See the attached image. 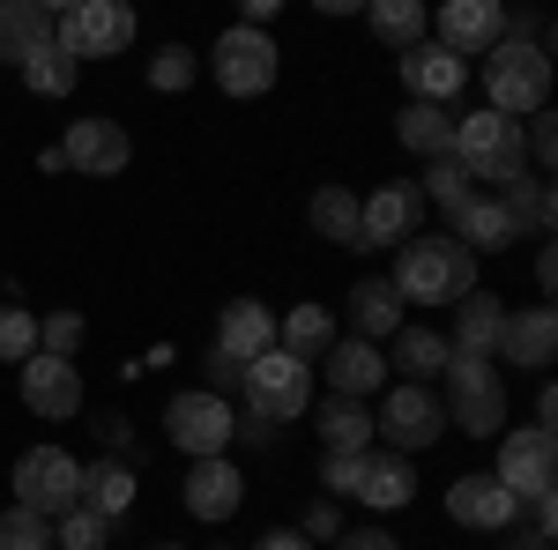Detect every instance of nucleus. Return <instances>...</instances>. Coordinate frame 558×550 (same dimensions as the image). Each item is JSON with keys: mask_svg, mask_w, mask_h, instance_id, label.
I'll return each instance as SVG.
<instances>
[{"mask_svg": "<svg viewBox=\"0 0 558 550\" xmlns=\"http://www.w3.org/2000/svg\"><path fill=\"white\" fill-rule=\"evenodd\" d=\"M395 291L402 305H454L462 291H476V254L454 231H417V239H402Z\"/></svg>", "mask_w": 558, "mask_h": 550, "instance_id": "f257e3e1", "label": "nucleus"}, {"mask_svg": "<svg viewBox=\"0 0 558 550\" xmlns=\"http://www.w3.org/2000/svg\"><path fill=\"white\" fill-rule=\"evenodd\" d=\"M439 402H447V424H462L470 439H499L507 417H514V394H507V372L499 357H454L447 350V372H439Z\"/></svg>", "mask_w": 558, "mask_h": 550, "instance_id": "f03ea898", "label": "nucleus"}, {"mask_svg": "<svg viewBox=\"0 0 558 550\" xmlns=\"http://www.w3.org/2000/svg\"><path fill=\"white\" fill-rule=\"evenodd\" d=\"M484 105L507 112V120H529L551 105V45L529 38H499L484 52Z\"/></svg>", "mask_w": 558, "mask_h": 550, "instance_id": "7ed1b4c3", "label": "nucleus"}, {"mask_svg": "<svg viewBox=\"0 0 558 550\" xmlns=\"http://www.w3.org/2000/svg\"><path fill=\"white\" fill-rule=\"evenodd\" d=\"M447 157L470 171L476 186H507V179H521V171H529L521 120L492 112V105H476V112H462V120H454V149H447Z\"/></svg>", "mask_w": 558, "mask_h": 550, "instance_id": "20e7f679", "label": "nucleus"}, {"mask_svg": "<svg viewBox=\"0 0 558 550\" xmlns=\"http://www.w3.org/2000/svg\"><path fill=\"white\" fill-rule=\"evenodd\" d=\"M239 394H246V417L283 431V424H299L313 410V365L291 357V350H260V357L239 365Z\"/></svg>", "mask_w": 558, "mask_h": 550, "instance_id": "39448f33", "label": "nucleus"}, {"mask_svg": "<svg viewBox=\"0 0 558 550\" xmlns=\"http://www.w3.org/2000/svg\"><path fill=\"white\" fill-rule=\"evenodd\" d=\"M373 439H387L395 454H425L447 439V402L432 380H395V394H380L373 410Z\"/></svg>", "mask_w": 558, "mask_h": 550, "instance_id": "423d86ee", "label": "nucleus"}, {"mask_svg": "<svg viewBox=\"0 0 558 550\" xmlns=\"http://www.w3.org/2000/svg\"><path fill=\"white\" fill-rule=\"evenodd\" d=\"M209 68H216V89H223V97H268L276 75H283V52H276V38H268L260 23H231V30L216 38Z\"/></svg>", "mask_w": 558, "mask_h": 550, "instance_id": "0eeeda50", "label": "nucleus"}, {"mask_svg": "<svg viewBox=\"0 0 558 550\" xmlns=\"http://www.w3.org/2000/svg\"><path fill=\"white\" fill-rule=\"evenodd\" d=\"M15 506L45 513V521L83 506V462H75L68 447H31V454H15Z\"/></svg>", "mask_w": 558, "mask_h": 550, "instance_id": "6e6552de", "label": "nucleus"}, {"mask_svg": "<svg viewBox=\"0 0 558 550\" xmlns=\"http://www.w3.org/2000/svg\"><path fill=\"white\" fill-rule=\"evenodd\" d=\"M52 38L75 60H120L134 45V0H75L68 15H52Z\"/></svg>", "mask_w": 558, "mask_h": 550, "instance_id": "1a4fd4ad", "label": "nucleus"}, {"mask_svg": "<svg viewBox=\"0 0 558 550\" xmlns=\"http://www.w3.org/2000/svg\"><path fill=\"white\" fill-rule=\"evenodd\" d=\"M231 431H239V410H231L216 387H186V394L165 402V439H172L186 462H194V454H223Z\"/></svg>", "mask_w": 558, "mask_h": 550, "instance_id": "9d476101", "label": "nucleus"}, {"mask_svg": "<svg viewBox=\"0 0 558 550\" xmlns=\"http://www.w3.org/2000/svg\"><path fill=\"white\" fill-rule=\"evenodd\" d=\"M492 476L514 491L521 506H536V499H551L558 484V447L544 424H521V431H499V462H492Z\"/></svg>", "mask_w": 558, "mask_h": 550, "instance_id": "9b49d317", "label": "nucleus"}, {"mask_svg": "<svg viewBox=\"0 0 558 550\" xmlns=\"http://www.w3.org/2000/svg\"><path fill=\"white\" fill-rule=\"evenodd\" d=\"M395 68H402V89L410 97H425V105H447L454 112V97L470 89V60H454L439 38H417L395 52Z\"/></svg>", "mask_w": 558, "mask_h": 550, "instance_id": "f8f14e48", "label": "nucleus"}, {"mask_svg": "<svg viewBox=\"0 0 558 550\" xmlns=\"http://www.w3.org/2000/svg\"><path fill=\"white\" fill-rule=\"evenodd\" d=\"M447 513H454V528L499 536V528H514V521H521V499L492 476V468H470V476H454V484H447Z\"/></svg>", "mask_w": 558, "mask_h": 550, "instance_id": "ddd939ff", "label": "nucleus"}, {"mask_svg": "<svg viewBox=\"0 0 558 550\" xmlns=\"http://www.w3.org/2000/svg\"><path fill=\"white\" fill-rule=\"evenodd\" d=\"M23 402H31V417L68 424L75 410H83V372H75V357L31 350V357H23Z\"/></svg>", "mask_w": 558, "mask_h": 550, "instance_id": "4468645a", "label": "nucleus"}, {"mask_svg": "<svg viewBox=\"0 0 558 550\" xmlns=\"http://www.w3.org/2000/svg\"><path fill=\"white\" fill-rule=\"evenodd\" d=\"M432 30H439V45H447L454 60L492 52V45L507 38V0H439V8H432Z\"/></svg>", "mask_w": 558, "mask_h": 550, "instance_id": "2eb2a0df", "label": "nucleus"}, {"mask_svg": "<svg viewBox=\"0 0 558 550\" xmlns=\"http://www.w3.org/2000/svg\"><path fill=\"white\" fill-rule=\"evenodd\" d=\"M179 499H186L194 521H231V513L246 506V476H239L231 454H194V462H186V484H179Z\"/></svg>", "mask_w": 558, "mask_h": 550, "instance_id": "dca6fc26", "label": "nucleus"}, {"mask_svg": "<svg viewBox=\"0 0 558 550\" xmlns=\"http://www.w3.org/2000/svg\"><path fill=\"white\" fill-rule=\"evenodd\" d=\"M417 223H425V194L402 186V179L357 201V239H365V254H373V246H402V239H417Z\"/></svg>", "mask_w": 558, "mask_h": 550, "instance_id": "f3484780", "label": "nucleus"}, {"mask_svg": "<svg viewBox=\"0 0 558 550\" xmlns=\"http://www.w3.org/2000/svg\"><path fill=\"white\" fill-rule=\"evenodd\" d=\"M60 157H68V171H89V179H120L134 157V142L120 120H75V127L60 134Z\"/></svg>", "mask_w": 558, "mask_h": 550, "instance_id": "a211bd4d", "label": "nucleus"}, {"mask_svg": "<svg viewBox=\"0 0 558 550\" xmlns=\"http://www.w3.org/2000/svg\"><path fill=\"white\" fill-rule=\"evenodd\" d=\"M320 372H328V394H350V402H373V394H387V350H380V342H365V335L328 342Z\"/></svg>", "mask_w": 558, "mask_h": 550, "instance_id": "6ab92c4d", "label": "nucleus"}, {"mask_svg": "<svg viewBox=\"0 0 558 550\" xmlns=\"http://www.w3.org/2000/svg\"><path fill=\"white\" fill-rule=\"evenodd\" d=\"M365 513H402L410 499H417V454H373L365 447V468H357V491H350Z\"/></svg>", "mask_w": 558, "mask_h": 550, "instance_id": "aec40b11", "label": "nucleus"}, {"mask_svg": "<svg viewBox=\"0 0 558 550\" xmlns=\"http://www.w3.org/2000/svg\"><path fill=\"white\" fill-rule=\"evenodd\" d=\"M558 357V320H551V297H536L529 313L507 305V335H499V365H521V372H544Z\"/></svg>", "mask_w": 558, "mask_h": 550, "instance_id": "412c9836", "label": "nucleus"}, {"mask_svg": "<svg viewBox=\"0 0 558 550\" xmlns=\"http://www.w3.org/2000/svg\"><path fill=\"white\" fill-rule=\"evenodd\" d=\"M260 350H276V313H268L260 297H231V305L216 313V357L246 365Z\"/></svg>", "mask_w": 558, "mask_h": 550, "instance_id": "4be33fe9", "label": "nucleus"}, {"mask_svg": "<svg viewBox=\"0 0 558 550\" xmlns=\"http://www.w3.org/2000/svg\"><path fill=\"white\" fill-rule=\"evenodd\" d=\"M499 335H507V305H499L492 291L454 297V335H447L454 357H499Z\"/></svg>", "mask_w": 558, "mask_h": 550, "instance_id": "5701e85b", "label": "nucleus"}, {"mask_svg": "<svg viewBox=\"0 0 558 550\" xmlns=\"http://www.w3.org/2000/svg\"><path fill=\"white\" fill-rule=\"evenodd\" d=\"M134 491H142V476H134L128 454H97V462H83V506L105 513L112 528L134 513Z\"/></svg>", "mask_w": 558, "mask_h": 550, "instance_id": "b1692460", "label": "nucleus"}, {"mask_svg": "<svg viewBox=\"0 0 558 550\" xmlns=\"http://www.w3.org/2000/svg\"><path fill=\"white\" fill-rule=\"evenodd\" d=\"M305 417L320 424V447L328 454H365L373 447V402H350V394H313Z\"/></svg>", "mask_w": 558, "mask_h": 550, "instance_id": "393cba45", "label": "nucleus"}, {"mask_svg": "<svg viewBox=\"0 0 558 550\" xmlns=\"http://www.w3.org/2000/svg\"><path fill=\"white\" fill-rule=\"evenodd\" d=\"M402 313H410V305L395 291V276H357V283H350V328L365 342H387L402 328Z\"/></svg>", "mask_w": 558, "mask_h": 550, "instance_id": "a878e982", "label": "nucleus"}, {"mask_svg": "<svg viewBox=\"0 0 558 550\" xmlns=\"http://www.w3.org/2000/svg\"><path fill=\"white\" fill-rule=\"evenodd\" d=\"M447 216H454V239H462L476 260L499 254V246H514V216H507V201H499V194H470L462 209H447Z\"/></svg>", "mask_w": 558, "mask_h": 550, "instance_id": "bb28decb", "label": "nucleus"}, {"mask_svg": "<svg viewBox=\"0 0 558 550\" xmlns=\"http://www.w3.org/2000/svg\"><path fill=\"white\" fill-rule=\"evenodd\" d=\"M395 142H402V149H410V157H447V149H454V112H447V105H425V97H410V105H402V112H395Z\"/></svg>", "mask_w": 558, "mask_h": 550, "instance_id": "cd10ccee", "label": "nucleus"}, {"mask_svg": "<svg viewBox=\"0 0 558 550\" xmlns=\"http://www.w3.org/2000/svg\"><path fill=\"white\" fill-rule=\"evenodd\" d=\"M15 68H23V83H31V97H38V105H52V97H68V89H75V75H83V60H75V52H68L60 38L31 45V52H23Z\"/></svg>", "mask_w": 558, "mask_h": 550, "instance_id": "c85d7f7f", "label": "nucleus"}, {"mask_svg": "<svg viewBox=\"0 0 558 550\" xmlns=\"http://www.w3.org/2000/svg\"><path fill=\"white\" fill-rule=\"evenodd\" d=\"M380 350H395V372H402V380H439V372H447V335H439V328H417V320H402Z\"/></svg>", "mask_w": 558, "mask_h": 550, "instance_id": "c756f323", "label": "nucleus"}, {"mask_svg": "<svg viewBox=\"0 0 558 550\" xmlns=\"http://www.w3.org/2000/svg\"><path fill=\"white\" fill-rule=\"evenodd\" d=\"M305 223H313L328 246L365 254V239H357V194H350V186H313V209H305Z\"/></svg>", "mask_w": 558, "mask_h": 550, "instance_id": "7c9ffc66", "label": "nucleus"}, {"mask_svg": "<svg viewBox=\"0 0 558 550\" xmlns=\"http://www.w3.org/2000/svg\"><path fill=\"white\" fill-rule=\"evenodd\" d=\"M328 342H336V313L328 305H291L283 320H276V350H291V357H328Z\"/></svg>", "mask_w": 558, "mask_h": 550, "instance_id": "2f4dec72", "label": "nucleus"}, {"mask_svg": "<svg viewBox=\"0 0 558 550\" xmlns=\"http://www.w3.org/2000/svg\"><path fill=\"white\" fill-rule=\"evenodd\" d=\"M365 23H373V38H387L402 52V45H417L432 30V8L425 0H365Z\"/></svg>", "mask_w": 558, "mask_h": 550, "instance_id": "473e14b6", "label": "nucleus"}, {"mask_svg": "<svg viewBox=\"0 0 558 550\" xmlns=\"http://www.w3.org/2000/svg\"><path fill=\"white\" fill-rule=\"evenodd\" d=\"M45 38H52V15H45L38 0H0V60H23Z\"/></svg>", "mask_w": 558, "mask_h": 550, "instance_id": "72a5a7b5", "label": "nucleus"}, {"mask_svg": "<svg viewBox=\"0 0 558 550\" xmlns=\"http://www.w3.org/2000/svg\"><path fill=\"white\" fill-rule=\"evenodd\" d=\"M499 201H507V216H514V231H544V239H551V179H544V171H536V179H529V171L507 179Z\"/></svg>", "mask_w": 558, "mask_h": 550, "instance_id": "f704fd0d", "label": "nucleus"}, {"mask_svg": "<svg viewBox=\"0 0 558 550\" xmlns=\"http://www.w3.org/2000/svg\"><path fill=\"white\" fill-rule=\"evenodd\" d=\"M194 75H202V52H194V45H157V60H149V89H157V97L194 89Z\"/></svg>", "mask_w": 558, "mask_h": 550, "instance_id": "c9c22d12", "label": "nucleus"}, {"mask_svg": "<svg viewBox=\"0 0 558 550\" xmlns=\"http://www.w3.org/2000/svg\"><path fill=\"white\" fill-rule=\"evenodd\" d=\"M112 543V521L89 506H68L60 521H52V550H105Z\"/></svg>", "mask_w": 558, "mask_h": 550, "instance_id": "e433bc0d", "label": "nucleus"}, {"mask_svg": "<svg viewBox=\"0 0 558 550\" xmlns=\"http://www.w3.org/2000/svg\"><path fill=\"white\" fill-rule=\"evenodd\" d=\"M417 194H425L432 209L447 216V209H462V201L476 194V179H470L462 164H454V157H432V171H425V186H417Z\"/></svg>", "mask_w": 558, "mask_h": 550, "instance_id": "4c0bfd02", "label": "nucleus"}, {"mask_svg": "<svg viewBox=\"0 0 558 550\" xmlns=\"http://www.w3.org/2000/svg\"><path fill=\"white\" fill-rule=\"evenodd\" d=\"M0 550H52V521L31 506H8L0 513Z\"/></svg>", "mask_w": 558, "mask_h": 550, "instance_id": "58836bf2", "label": "nucleus"}, {"mask_svg": "<svg viewBox=\"0 0 558 550\" xmlns=\"http://www.w3.org/2000/svg\"><path fill=\"white\" fill-rule=\"evenodd\" d=\"M83 335H89V320L75 313V305H60V313H45V320H38V350H52V357H75Z\"/></svg>", "mask_w": 558, "mask_h": 550, "instance_id": "ea45409f", "label": "nucleus"}, {"mask_svg": "<svg viewBox=\"0 0 558 550\" xmlns=\"http://www.w3.org/2000/svg\"><path fill=\"white\" fill-rule=\"evenodd\" d=\"M38 350V313H23V305H0V365H23Z\"/></svg>", "mask_w": 558, "mask_h": 550, "instance_id": "a19ab883", "label": "nucleus"}, {"mask_svg": "<svg viewBox=\"0 0 558 550\" xmlns=\"http://www.w3.org/2000/svg\"><path fill=\"white\" fill-rule=\"evenodd\" d=\"M357 468H365V454H320V491L328 499H350L357 491Z\"/></svg>", "mask_w": 558, "mask_h": 550, "instance_id": "79ce46f5", "label": "nucleus"}, {"mask_svg": "<svg viewBox=\"0 0 558 550\" xmlns=\"http://www.w3.org/2000/svg\"><path fill=\"white\" fill-rule=\"evenodd\" d=\"M299 536H305V543H336V536H343V521H336V499H328V491H320V499L305 506Z\"/></svg>", "mask_w": 558, "mask_h": 550, "instance_id": "37998d69", "label": "nucleus"}, {"mask_svg": "<svg viewBox=\"0 0 558 550\" xmlns=\"http://www.w3.org/2000/svg\"><path fill=\"white\" fill-rule=\"evenodd\" d=\"M336 550H402V543H395V528H343Z\"/></svg>", "mask_w": 558, "mask_h": 550, "instance_id": "c03bdc74", "label": "nucleus"}, {"mask_svg": "<svg viewBox=\"0 0 558 550\" xmlns=\"http://www.w3.org/2000/svg\"><path fill=\"white\" fill-rule=\"evenodd\" d=\"M551 417H558V387H536V394H529V424L551 431Z\"/></svg>", "mask_w": 558, "mask_h": 550, "instance_id": "a18cd8bd", "label": "nucleus"}, {"mask_svg": "<svg viewBox=\"0 0 558 550\" xmlns=\"http://www.w3.org/2000/svg\"><path fill=\"white\" fill-rule=\"evenodd\" d=\"M276 15H283V0H239V23H260V30H268Z\"/></svg>", "mask_w": 558, "mask_h": 550, "instance_id": "49530a36", "label": "nucleus"}, {"mask_svg": "<svg viewBox=\"0 0 558 550\" xmlns=\"http://www.w3.org/2000/svg\"><path fill=\"white\" fill-rule=\"evenodd\" d=\"M254 550H313V543H305L299 528H268V536H260V543H254Z\"/></svg>", "mask_w": 558, "mask_h": 550, "instance_id": "de8ad7c7", "label": "nucleus"}, {"mask_svg": "<svg viewBox=\"0 0 558 550\" xmlns=\"http://www.w3.org/2000/svg\"><path fill=\"white\" fill-rule=\"evenodd\" d=\"M514 550H551V528H544V521H529V528L514 536Z\"/></svg>", "mask_w": 558, "mask_h": 550, "instance_id": "09e8293b", "label": "nucleus"}, {"mask_svg": "<svg viewBox=\"0 0 558 550\" xmlns=\"http://www.w3.org/2000/svg\"><path fill=\"white\" fill-rule=\"evenodd\" d=\"M551 283H558V260H551V246L536 254V297H551Z\"/></svg>", "mask_w": 558, "mask_h": 550, "instance_id": "8fccbe9b", "label": "nucleus"}, {"mask_svg": "<svg viewBox=\"0 0 558 550\" xmlns=\"http://www.w3.org/2000/svg\"><path fill=\"white\" fill-rule=\"evenodd\" d=\"M97 431H105V447H128V439H134V431H128V417H120V410H112V417L97 424Z\"/></svg>", "mask_w": 558, "mask_h": 550, "instance_id": "3c124183", "label": "nucleus"}, {"mask_svg": "<svg viewBox=\"0 0 558 550\" xmlns=\"http://www.w3.org/2000/svg\"><path fill=\"white\" fill-rule=\"evenodd\" d=\"M209 380H216V387H239V365H231V357H216V350H209Z\"/></svg>", "mask_w": 558, "mask_h": 550, "instance_id": "603ef678", "label": "nucleus"}, {"mask_svg": "<svg viewBox=\"0 0 558 550\" xmlns=\"http://www.w3.org/2000/svg\"><path fill=\"white\" fill-rule=\"evenodd\" d=\"M320 15H365V0H313Z\"/></svg>", "mask_w": 558, "mask_h": 550, "instance_id": "864d4df0", "label": "nucleus"}, {"mask_svg": "<svg viewBox=\"0 0 558 550\" xmlns=\"http://www.w3.org/2000/svg\"><path fill=\"white\" fill-rule=\"evenodd\" d=\"M38 8H45V15H68V8H75V0H38Z\"/></svg>", "mask_w": 558, "mask_h": 550, "instance_id": "5fc2aeb1", "label": "nucleus"}, {"mask_svg": "<svg viewBox=\"0 0 558 550\" xmlns=\"http://www.w3.org/2000/svg\"><path fill=\"white\" fill-rule=\"evenodd\" d=\"M157 550H179V543H157Z\"/></svg>", "mask_w": 558, "mask_h": 550, "instance_id": "6e6d98bb", "label": "nucleus"}]
</instances>
